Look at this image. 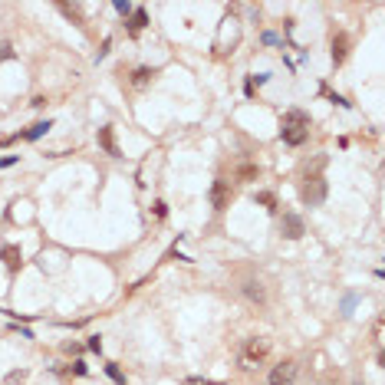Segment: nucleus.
Returning a JSON list of instances; mask_svg holds the SVG:
<instances>
[{
  "label": "nucleus",
  "instance_id": "obj_21",
  "mask_svg": "<svg viewBox=\"0 0 385 385\" xmlns=\"http://www.w3.org/2000/svg\"><path fill=\"white\" fill-rule=\"evenodd\" d=\"M73 372H76V375H86V372H89L86 362H73Z\"/></svg>",
  "mask_w": 385,
  "mask_h": 385
},
{
  "label": "nucleus",
  "instance_id": "obj_2",
  "mask_svg": "<svg viewBox=\"0 0 385 385\" xmlns=\"http://www.w3.org/2000/svg\"><path fill=\"white\" fill-rule=\"evenodd\" d=\"M300 198H303V204H310V208L323 204V201H326V178H323V174H319V171L306 174L303 188H300Z\"/></svg>",
  "mask_w": 385,
  "mask_h": 385
},
{
  "label": "nucleus",
  "instance_id": "obj_9",
  "mask_svg": "<svg viewBox=\"0 0 385 385\" xmlns=\"http://www.w3.org/2000/svg\"><path fill=\"white\" fill-rule=\"evenodd\" d=\"M227 201H230L227 181H214V188H211V204L214 208H227Z\"/></svg>",
  "mask_w": 385,
  "mask_h": 385
},
{
  "label": "nucleus",
  "instance_id": "obj_23",
  "mask_svg": "<svg viewBox=\"0 0 385 385\" xmlns=\"http://www.w3.org/2000/svg\"><path fill=\"white\" fill-rule=\"evenodd\" d=\"M89 349H93V352H99V349H102V342H99V336H93V339H89Z\"/></svg>",
  "mask_w": 385,
  "mask_h": 385
},
{
  "label": "nucleus",
  "instance_id": "obj_4",
  "mask_svg": "<svg viewBox=\"0 0 385 385\" xmlns=\"http://www.w3.org/2000/svg\"><path fill=\"white\" fill-rule=\"evenodd\" d=\"M297 362H293V359H283V362H280V366H274V369H270V385H293V382H297Z\"/></svg>",
  "mask_w": 385,
  "mask_h": 385
},
{
  "label": "nucleus",
  "instance_id": "obj_18",
  "mask_svg": "<svg viewBox=\"0 0 385 385\" xmlns=\"http://www.w3.org/2000/svg\"><path fill=\"white\" fill-rule=\"evenodd\" d=\"M115 10H119V13H125V17H129V13H132V4H125V0H119V4H115Z\"/></svg>",
  "mask_w": 385,
  "mask_h": 385
},
{
  "label": "nucleus",
  "instance_id": "obj_7",
  "mask_svg": "<svg viewBox=\"0 0 385 385\" xmlns=\"http://www.w3.org/2000/svg\"><path fill=\"white\" fill-rule=\"evenodd\" d=\"M0 260L7 263V270H10V274H17L20 263H23V254H20L17 244H4V247H0Z\"/></svg>",
  "mask_w": 385,
  "mask_h": 385
},
{
  "label": "nucleus",
  "instance_id": "obj_12",
  "mask_svg": "<svg viewBox=\"0 0 385 385\" xmlns=\"http://www.w3.org/2000/svg\"><path fill=\"white\" fill-rule=\"evenodd\" d=\"M60 10L66 13L69 20H76V23L82 26V7H76V4H60Z\"/></svg>",
  "mask_w": 385,
  "mask_h": 385
},
{
  "label": "nucleus",
  "instance_id": "obj_8",
  "mask_svg": "<svg viewBox=\"0 0 385 385\" xmlns=\"http://www.w3.org/2000/svg\"><path fill=\"white\" fill-rule=\"evenodd\" d=\"M346 56H349V33H342V30H339V33L333 37V63L339 66Z\"/></svg>",
  "mask_w": 385,
  "mask_h": 385
},
{
  "label": "nucleus",
  "instance_id": "obj_15",
  "mask_svg": "<svg viewBox=\"0 0 385 385\" xmlns=\"http://www.w3.org/2000/svg\"><path fill=\"white\" fill-rule=\"evenodd\" d=\"M257 201H260V204H267L270 211H277V198L270 191H260V194H257Z\"/></svg>",
  "mask_w": 385,
  "mask_h": 385
},
{
  "label": "nucleus",
  "instance_id": "obj_19",
  "mask_svg": "<svg viewBox=\"0 0 385 385\" xmlns=\"http://www.w3.org/2000/svg\"><path fill=\"white\" fill-rule=\"evenodd\" d=\"M10 165H17V155H4L0 158V168H10Z\"/></svg>",
  "mask_w": 385,
  "mask_h": 385
},
{
  "label": "nucleus",
  "instance_id": "obj_22",
  "mask_svg": "<svg viewBox=\"0 0 385 385\" xmlns=\"http://www.w3.org/2000/svg\"><path fill=\"white\" fill-rule=\"evenodd\" d=\"M165 208H168L165 201H155V218H165Z\"/></svg>",
  "mask_w": 385,
  "mask_h": 385
},
{
  "label": "nucleus",
  "instance_id": "obj_6",
  "mask_svg": "<svg viewBox=\"0 0 385 385\" xmlns=\"http://www.w3.org/2000/svg\"><path fill=\"white\" fill-rule=\"evenodd\" d=\"M241 293L250 300V303H267V286H263L260 280H254V277H247L241 283Z\"/></svg>",
  "mask_w": 385,
  "mask_h": 385
},
{
  "label": "nucleus",
  "instance_id": "obj_1",
  "mask_svg": "<svg viewBox=\"0 0 385 385\" xmlns=\"http://www.w3.org/2000/svg\"><path fill=\"white\" fill-rule=\"evenodd\" d=\"M306 135H310V115L300 109H290L283 115V122H280V138L286 145H303Z\"/></svg>",
  "mask_w": 385,
  "mask_h": 385
},
{
  "label": "nucleus",
  "instance_id": "obj_5",
  "mask_svg": "<svg viewBox=\"0 0 385 385\" xmlns=\"http://www.w3.org/2000/svg\"><path fill=\"white\" fill-rule=\"evenodd\" d=\"M280 230H283V237H290V241H300V237L306 234V224H303V218H300V214H283Z\"/></svg>",
  "mask_w": 385,
  "mask_h": 385
},
{
  "label": "nucleus",
  "instance_id": "obj_3",
  "mask_svg": "<svg viewBox=\"0 0 385 385\" xmlns=\"http://www.w3.org/2000/svg\"><path fill=\"white\" fill-rule=\"evenodd\" d=\"M270 352V342L263 339V336H250L247 342H244V349H241V366L244 369H254L257 362H263V356Z\"/></svg>",
  "mask_w": 385,
  "mask_h": 385
},
{
  "label": "nucleus",
  "instance_id": "obj_10",
  "mask_svg": "<svg viewBox=\"0 0 385 385\" xmlns=\"http://www.w3.org/2000/svg\"><path fill=\"white\" fill-rule=\"evenodd\" d=\"M99 145L106 149V155L119 158V145H115V135H112V129L106 125V129H99Z\"/></svg>",
  "mask_w": 385,
  "mask_h": 385
},
{
  "label": "nucleus",
  "instance_id": "obj_14",
  "mask_svg": "<svg viewBox=\"0 0 385 385\" xmlns=\"http://www.w3.org/2000/svg\"><path fill=\"white\" fill-rule=\"evenodd\" d=\"M152 76H155V69L142 66V69H135V76H132V82H135V86H145V82H149Z\"/></svg>",
  "mask_w": 385,
  "mask_h": 385
},
{
  "label": "nucleus",
  "instance_id": "obj_20",
  "mask_svg": "<svg viewBox=\"0 0 385 385\" xmlns=\"http://www.w3.org/2000/svg\"><path fill=\"white\" fill-rule=\"evenodd\" d=\"M352 303H356V297H352V293H349V297L342 300V313H349V310H352Z\"/></svg>",
  "mask_w": 385,
  "mask_h": 385
},
{
  "label": "nucleus",
  "instance_id": "obj_13",
  "mask_svg": "<svg viewBox=\"0 0 385 385\" xmlns=\"http://www.w3.org/2000/svg\"><path fill=\"white\" fill-rule=\"evenodd\" d=\"M50 129H53V122H50V119H46V122H37V125H33L30 132H23V138H40V135H43V132H50Z\"/></svg>",
  "mask_w": 385,
  "mask_h": 385
},
{
  "label": "nucleus",
  "instance_id": "obj_11",
  "mask_svg": "<svg viewBox=\"0 0 385 385\" xmlns=\"http://www.w3.org/2000/svg\"><path fill=\"white\" fill-rule=\"evenodd\" d=\"M145 23H149V13L138 7V10L132 13V20H129V33H132V37H135V33H142V30H145Z\"/></svg>",
  "mask_w": 385,
  "mask_h": 385
},
{
  "label": "nucleus",
  "instance_id": "obj_17",
  "mask_svg": "<svg viewBox=\"0 0 385 385\" xmlns=\"http://www.w3.org/2000/svg\"><path fill=\"white\" fill-rule=\"evenodd\" d=\"M185 385H221V382H211V379H185Z\"/></svg>",
  "mask_w": 385,
  "mask_h": 385
},
{
  "label": "nucleus",
  "instance_id": "obj_16",
  "mask_svg": "<svg viewBox=\"0 0 385 385\" xmlns=\"http://www.w3.org/2000/svg\"><path fill=\"white\" fill-rule=\"evenodd\" d=\"M4 60H13V46L7 43V40H0V63Z\"/></svg>",
  "mask_w": 385,
  "mask_h": 385
}]
</instances>
